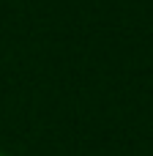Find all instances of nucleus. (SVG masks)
Wrapping results in <instances>:
<instances>
[{
	"instance_id": "1",
	"label": "nucleus",
	"mask_w": 153,
	"mask_h": 156,
	"mask_svg": "<svg viewBox=\"0 0 153 156\" xmlns=\"http://www.w3.org/2000/svg\"><path fill=\"white\" fill-rule=\"evenodd\" d=\"M0 156H5V154H3V151H0Z\"/></svg>"
}]
</instances>
